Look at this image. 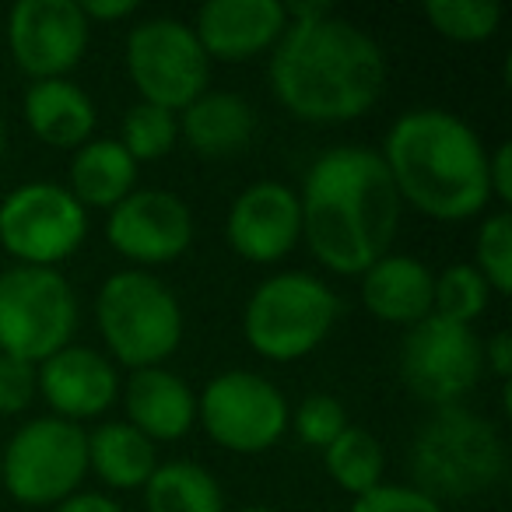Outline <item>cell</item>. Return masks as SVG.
Segmentation results:
<instances>
[{
	"label": "cell",
	"instance_id": "cell-15",
	"mask_svg": "<svg viewBox=\"0 0 512 512\" xmlns=\"http://www.w3.org/2000/svg\"><path fill=\"white\" fill-rule=\"evenodd\" d=\"M225 239L249 264H278L302 239L299 190L281 179H256L228 207Z\"/></svg>",
	"mask_w": 512,
	"mask_h": 512
},
{
	"label": "cell",
	"instance_id": "cell-28",
	"mask_svg": "<svg viewBox=\"0 0 512 512\" xmlns=\"http://www.w3.org/2000/svg\"><path fill=\"white\" fill-rule=\"evenodd\" d=\"M179 123L176 113L162 106H151V102H134L123 116V130L116 141L127 148V155L134 162H155V158L169 155L176 148Z\"/></svg>",
	"mask_w": 512,
	"mask_h": 512
},
{
	"label": "cell",
	"instance_id": "cell-33",
	"mask_svg": "<svg viewBox=\"0 0 512 512\" xmlns=\"http://www.w3.org/2000/svg\"><path fill=\"white\" fill-rule=\"evenodd\" d=\"M488 190H491V200L509 211L512 204V144L502 141L495 151L488 155Z\"/></svg>",
	"mask_w": 512,
	"mask_h": 512
},
{
	"label": "cell",
	"instance_id": "cell-11",
	"mask_svg": "<svg viewBox=\"0 0 512 512\" xmlns=\"http://www.w3.org/2000/svg\"><path fill=\"white\" fill-rule=\"evenodd\" d=\"M197 421L221 449L253 456L271 449L288 432V400L260 372H218L204 393H197Z\"/></svg>",
	"mask_w": 512,
	"mask_h": 512
},
{
	"label": "cell",
	"instance_id": "cell-22",
	"mask_svg": "<svg viewBox=\"0 0 512 512\" xmlns=\"http://www.w3.org/2000/svg\"><path fill=\"white\" fill-rule=\"evenodd\" d=\"M137 162L127 155L116 137H95L85 141L71 158V183L67 190L74 193L81 207H102L113 211L127 193L137 190Z\"/></svg>",
	"mask_w": 512,
	"mask_h": 512
},
{
	"label": "cell",
	"instance_id": "cell-7",
	"mask_svg": "<svg viewBox=\"0 0 512 512\" xmlns=\"http://www.w3.org/2000/svg\"><path fill=\"white\" fill-rule=\"evenodd\" d=\"M78 320V292L60 271L22 264L0 271V355L46 362L71 344Z\"/></svg>",
	"mask_w": 512,
	"mask_h": 512
},
{
	"label": "cell",
	"instance_id": "cell-35",
	"mask_svg": "<svg viewBox=\"0 0 512 512\" xmlns=\"http://www.w3.org/2000/svg\"><path fill=\"white\" fill-rule=\"evenodd\" d=\"M88 25L92 22H120V18L137 15V0H78Z\"/></svg>",
	"mask_w": 512,
	"mask_h": 512
},
{
	"label": "cell",
	"instance_id": "cell-25",
	"mask_svg": "<svg viewBox=\"0 0 512 512\" xmlns=\"http://www.w3.org/2000/svg\"><path fill=\"white\" fill-rule=\"evenodd\" d=\"M323 463H327V474L334 477L337 488L355 498L372 491L376 484H383V474H386L383 442L358 425H348L327 449H323Z\"/></svg>",
	"mask_w": 512,
	"mask_h": 512
},
{
	"label": "cell",
	"instance_id": "cell-36",
	"mask_svg": "<svg viewBox=\"0 0 512 512\" xmlns=\"http://www.w3.org/2000/svg\"><path fill=\"white\" fill-rule=\"evenodd\" d=\"M53 512H127L120 502H113L102 491H74L71 498H64L60 505H53Z\"/></svg>",
	"mask_w": 512,
	"mask_h": 512
},
{
	"label": "cell",
	"instance_id": "cell-2",
	"mask_svg": "<svg viewBox=\"0 0 512 512\" xmlns=\"http://www.w3.org/2000/svg\"><path fill=\"white\" fill-rule=\"evenodd\" d=\"M271 92L295 120L348 123L365 116L386 88V53L362 25L334 8L288 22L271 50Z\"/></svg>",
	"mask_w": 512,
	"mask_h": 512
},
{
	"label": "cell",
	"instance_id": "cell-8",
	"mask_svg": "<svg viewBox=\"0 0 512 512\" xmlns=\"http://www.w3.org/2000/svg\"><path fill=\"white\" fill-rule=\"evenodd\" d=\"M88 474V432L64 418L25 421L0 453V481L22 505H60Z\"/></svg>",
	"mask_w": 512,
	"mask_h": 512
},
{
	"label": "cell",
	"instance_id": "cell-17",
	"mask_svg": "<svg viewBox=\"0 0 512 512\" xmlns=\"http://www.w3.org/2000/svg\"><path fill=\"white\" fill-rule=\"evenodd\" d=\"M285 25V4L278 0H207L193 18L204 53L225 64H242L256 53L274 50Z\"/></svg>",
	"mask_w": 512,
	"mask_h": 512
},
{
	"label": "cell",
	"instance_id": "cell-21",
	"mask_svg": "<svg viewBox=\"0 0 512 512\" xmlns=\"http://www.w3.org/2000/svg\"><path fill=\"white\" fill-rule=\"evenodd\" d=\"M179 134L197 155L225 158L242 151L253 141L256 113L242 95L235 92H204L193 99L179 116Z\"/></svg>",
	"mask_w": 512,
	"mask_h": 512
},
{
	"label": "cell",
	"instance_id": "cell-10",
	"mask_svg": "<svg viewBox=\"0 0 512 512\" xmlns=\"http://www.w3.org/2000/svg\"><path fill=\"white\" fill-rule=\"evenodd\" d=\"M88 211L64 183L32 179L0 200V246L22 267H53L81 249Z\"/></svg>",
	"mask_w": 512,
	"mask_h": 512
},
{
	"label": "cell",
	"instance_id": "cell-1",
	"mask_svg": "<svg viewBox=\"0 0 512 512\" xmlns=\"http://www.w3.org/2000/svg\"><path fill=\"white\" fill-rule=\"evenodd\" d=\"M302 239L330 274L362 278L393 253L400 200L379 151L341 144L316 155L299 190Z\"/></svg>",
	"mask_w": 512,
	"mask_h": 512
},
{
	"label": "cell",
	"instance_id": "cell-20",
	"mask_svg": "<svg viewBox=\"0 0 512 512\" xmlns=\"http://www.w3.org/2000/svg\"><path fill=\"white\" fill-rule=\"evenodd\" d=\"M22 113L39 141L67 151H78L85 141H92L95 120H99L92 95L67 78L32 81L22 99Z\"/></svg>",
	"mask_w": 512,
	"mask_h": 512
},
{
	"label": "cell",
	"instance_id": "cell-30",
	"mask_svg": "<svg viewBox=\"0 0 512 512\" xmlns=\"http://www.w3.org/2000/svg\"><path fill=\"white\" fill-rule=\"evenodd\" d=\"M288 425L295 428V435H299L306 446L327 449L330 442L348 428V411H344V404L334 393H309V397L295 407Z\"/></svg>",
	"mask_w": 512,
	"mask_h": 512
},
{
	"label": "cell",
	"instance_id": "cell-26",
	"mask_svg": "<svg viewBox=\"0 0 512 512\" xmlns=\"http://www.w3.org/2000/svg\"><path fill=\"white\" fill-rule=\"evenodd\" d=\"M425 18L442 39L484 43L502 25V4L495 0H428Z\"/></svg>",
	"mask_w": 512,
	"mask_h": 512
},
{
	"label": "cell",
	"instance_id": "cell-24",
	"mask_svg": "<svg viewBox=\"0 0 512 512\" xmlns=\"http://www.w3.org/2000/svg\"><path fill=\"white\" fill-rule=\"evenodd\" d=\"M144 505L148 512H225V491L204 463L169 460L151 470Z\"/></svg>",
	"mask_w": 512,
	"mask_h": 512
},
{
	"label": "cell",
	"instance_id": "cell-16",
	"mask_svg": "<svg viewBox=\"0 0 512 512\" xmlns=\"http://www.w3.org/2000/svg\"><path fill=\"white\" fill-rule=\"evenodd\" d=\"M36 390L53 407V418L88 421L106 414L120 397V369L113 358L85 344H67L64 351L36 365Z\"/></svg>",
	"mask_w": 512,
	"mask_h": 512
},
{
	"label": "cell",
	"instance_id": "cell-18",
	"mask_svg": "<svg viewBox=\"0 0 512 512\" xmlns=\"http://www.w3.org/2000/svg\"><path fill=\"white\" fill-rule=\"evenodd\" d=\"M127 421L151 442H176L197 425V393L165 365L130 372L123 386Z\"/></svg>",
	"mask_w": 512,
	"mask_h": 512
},
{
	"label": "cell",
	"instance_id": "cell-34",
	"mask_svg": "<svg viewBox=\"0 0 512 512\" xmlns=\"http://www.w3.org/2000/svg\"><path fill=\"white\" fill-rule=\"evenodd\" d=\"M484 365L495 372L502 383L512 379V334L509 330H495L484 344Z\"/></svg>",
	"mask_w": 512,
	"mask_h": 512
},
{
	"label": "cell",
	"instance_id": "cell-12",
	"mask_svg": "<svg viewBox=\"0 0 512 512\" xmlns=\"http://www.w3.org/2000/svg\"><path fill=\"white\" fill-rule=\"evenodd\" d=\"M481 372L484 344L467 323L432 313L414 323L400 344V376L407 390L435 411L463 404V397L481 383Z\"/></svg>",
	"mask_w": 512,
	"mask_h": 512
},
{
	"label": "cell",
	"instance_id": "cell-19",
	"mask_svg": "<svg viewBox=\"0 0 512 512\" xmlns=\"http://www.w3.org/2000/svg\"><path fill=\"white\" fill-rule=\"evenodd\" d=\"M362 288V302L376 320L393 323V327H407L421 323L432 316V288L435 271L421 264L418 256L407 253H386L383 260L369 267L358 281Z\"/></svg>",
	"mask_w": 512,
	"mask_h": 512
},
{
	"label": "cell",
	"instance_id": "cell-13",
	"mask_svg": "<svg viewBox=\"0 0 512 512\" xmlns=\"http://www.w3.org/2000/svg\"><path fill=\"white\" fill-rule=\"evenodd\" d=\"M88 25L78 0H22L8 15V50L32 81L67 78L88 50Z\"/></svg>",
	"mask_w": 512,
	"mask_h": 512
},
{
	"label": "cell",
	"instance_id": "cell-4",
	"mask_svg": "<svg viewBox=\"0 0 512 512\" xmlns=\"http://www.w3.org/2000/svg\"><path fill=\"white\" fill-rule=\"evenodd\" d=\"M509 474V446L495 421L470 407H439L411 442L414 488L442 498L488 495Z\"/></svg>",
	"mask_w": 512,
	"mask_h": 512
},
{
	"label": "cell",
	"instance_id": "cell-6",
	"mask_svg": "<svg viewBox=\"0 0 512 512\" xmlns=\"http://www.w3.org/2000/svg\"><path fill=\"white\" fill-rule=\"evenodd\" d=\"M341 316L337 292L309 271H281L260 281L242 309V337L260 358L295 362L316 351Z\"/></svg>",
	"mask_w": 512,
	"mask_h": 512
},
{
	"label": "cell",
	"instance_id": "cell-37",
	"mask_svg": "<svg viewBox=\"0 0 512 512\" xmlns=\"http://www.w3.org/2000/svg\"><path fill=\"white\" fill-rule=\"evenodd\" d=\"M239 512H278V509H271V505H242Z\"/></svg>",
	"mask_w": 512,
	"mask_h": 512
},
{
	"label": "cell",
	"instance_id": "cell-31",
	"mask_svg": "<svg viewBox=\"0 0 512 512\" xmlns=\"http://www.w3.org/2000/svg\"><path fill=\"white\" fill-rule=\"evenodd\" d=\"M351 512H446L442 502H435L432 495H425L414 484H376L372 491L355 498Z\"/></svg>",
	"mask_w": 512,
	"mask_h": 512
},
{
	"label": "cell",
	"instance_id": "cell-38",
	"mask_svg": "<svg viewBox=\"0 0 512 512\" xmlns=\"http://www.w3.org/2000/svg\"><path fill=\"white\" fill-rule=\"evenodd\" d=\"M4 144H8V134H4V120H0V158H4Z\"/></svg>",
	"mask_w": 512,
	"mask_h": 512
},
{
	"label": "cell",
	"instance_id": "cell-27",
	"mask_svg": "<svg viewBox=\"0 0 512 512\" xmlns=\"http://www.w3.org/2000/svg\"><path fill=\"white\" fill-rule=\"evenodd\" d=\"M491 302L488 281L477 274L474 264H449L446 271L435 274L432 288V313L446 316L453 323H467L474 327L477 316H484Z\"/></svg>",
	"mask_w": 512,
	"mask_h": 512
},
{
	"label": "cell",
	"instance_id": "cell-32",
	"mask_svg": "<svg viewBox=\"0 0 512 512\" xmlns=\"http://www.w3.org/2000/svg\"><path fill=\"white\" fill-rule=\"evenodd\" d=\"M36 393V365L0 355V414H22Z\"/></svg>",
	"mask_w": 512,
	"mask_h": 512
},
{
	"label": "cell",
	"instance_id": "cell-3",
	"mask_svg": "<svg viewBox=\"0 0 512 512\" xmlns=\"http://www.w3.org/2000/svg\"><path fill=\"white\" fill-rule=\"evenodd\" d=\"M383 158L400 200L435 221H467L488 207V151L477 130L439 106L400 113L383 137Z\"/></svg>",
	"mask_w": 512,
	"mask_h": 512
},
{
	"label": "cell",
	"instance_id": "cell-14",
	"mask_svg": "<svg viewBox=\"0 0 512 512\" xmlns=\"http://www.w3.org/2000/svg\"><path fill=\"white\" fill-rule=\"evenodd\" d=\"M106 239L123 260L148 271L172 264L193 242V214L183 197L144 186L120 200L106 218Z\"/></svg>",
	"mask_w": 512,
	"mask_h": 512
},
{
	"label": "cell",
	"instance_id": "cell-23",
	"mask_svg": "<svg viewBox=\"0 0 512 512\" xmlns=\"http://www.w3.org/2000/svg\"><path fill=\"white\" fill-rule=\"evenodd\" d=\"M155 467V442L137 432L130 421H102L88 432V470H95L106 488H144Z\"/></svg>",
	"mask_w": 512,
	"mask_h": 512
},
{
	"label": "cell",
	"instance_id": "cell-29",
	"mask_svg": "<svg viewBox=\"0 0 512 512\" xmlns=\"http://www.w3.org/2000/svg\"><path fill=\"white\" fill-rule=\"evenodd\" d=\"M474 267L488 281L491 295L512 292V214L491 211L477 225L474 235Z\"/></svg>",
	"mask_w": 512,
	"mask_h": 512
},
{
	"label": "cell",
	"instance_id": "cell-5",
	"mask_svg": "<svg viewBox=\"0 0 512 512\" xmlns=\"http://www.w3.org/2000/svg\"><path fill=\"white\" fill-rule=\"evenodd\" d=\"M95 323L113 365L130 372L162 365L183 344V306L151 271H116L95 295Z\"/></svg>",
	"mask_w": 512,
	"mask_h": 512
},
{
	"label": "cell",
	"instance_id": "cell-9",
	"mask_svg": "<svg viewBox=\"0 0 512 512\" xmlns=\"http://www.w3.org/2000/svg\"><path fill=\"white\" fill-rule=\"evenodd\" d=\"M127 71L141 102L183 113L207 92L211 57L183 18H144L127 36Z\"/></svg>",
	"mask_w": 512,
	"mask_h": 512
}]
</instances>
